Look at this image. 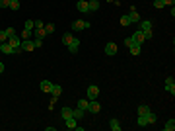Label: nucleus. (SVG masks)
Listing matches in <instances>:
<instances>
[{"label":"nucleus","instance_id":"nucleus-1","mask_svg":"<svg viewBox=\"0 0 175 131\" xmlns=\"http://www.w3.org/2000/svg\"><path fill=\"white\" fill-rule=\"evenodd\" d=\"M91 24L86 22V20H76V22H72V30L74 31H80V30H90Z\"/></svg>","mask_w":175,"mask_h":131},{"label":"nucleus","instance_id":"nucleus-2","mask_svg":"<svg viewBox=\"0 0 175 131\" xmlns=\"http://www.w3.org/2000/svg\"><path fill=\"white\" fill-rule=\"evenodd\" d=\"M88 100H97V96H99V88L95 86V84H91V86H88Z\"/></svg>","mask_w":175,"mask_h":131},{"label":"nucleus","instance_id":"nucleus-3","mask_svg":"<svg viewBox=\"0 0 175 131\" xmlns=\"http://www.w3.org/2000/svg\"><path fill=\"white\" fill-rule=\"evenodd\" d=\"M88 112L99 113V112H101V106H99V102H97V100H90V104H88Z\"/></svg>","mask_w":175,"mask_h":131},{"label":"nucleus","instance_id":"nucleus-4","mask_svg":"<svg viewBox=\"0 0 175 131\" xmlns=\"http://www.w3.org/2000/svg\"><path fill=\"white\" fill-rule=\"evenodd\" d=\"M128 20H130V24H138V22H140V14H138V10H136L134 6L130 8V14H128Z\"/></svg>","mask_w":175,"mask_h":131},{"label":"nucleus","instance_id":"nucleus-5","mask_svg":"<svg viewBox=\"0 0 175 131\" xmlns=\"http://www.w3.org/2000/svg\"><path fill=\"white\" fill-rule=\"evenodd\" d=\"M105 55H109V57H113V55H117V43H113V41H109L105 45Z\"/></svg>","mask_w":175,"mask_h":131},{"label":"nucleus","instance_id":"nucleus-6","mask_svg":"<svg viewBox=\"0 0 175 131\" xmlns=\"http://www.w3.org/2000/svg\"><path fill=\"white\" fill-rule=\"evenodd\" d=\"M138 30L140 31H152V22H150V20H140L138 22Z\"/></svg>","mask_w":175,"mask_h":131},{"label":"nucleus","instance_id":"nucleus-7","mask_svg":"<svg viewBox=\"0 0 175 131\" xmlns=\"http://www.w3.org/2000/svg\"><path fill=\"white\" fill-rule=\"evenodd\" d=\"M22 49L23 51H33V49H35L33 39H22Z\"/></svg>","mask_w":175,"mask_h":131},{"label":"nucleus","instance_id":"nucleus-8","mask_svg":"<svg viewBox=\"0 0 175 131\" xmlns=\"http://www.w3.org/2000/svg\"><path fill=\"white\" fill-rule=\"evenodd\" d=\"M0 53H4V55H14V47H12L8 41H4L2 47H0Z\"/></svg>","mask_w":175,"mask_h":131},{"label":"nucleus","instance_id":"nucleus-9","mask_svg":"<svg viewBox=\"0 0 175 131\" xmlns=\"http://www.w3.org/2000/svg\"><path fill=\"white\" fill-rule=\"evenodd\" d=\"M130 37L134 39V43H138V45H142V43L146 41V39H144V34H142V31H140V30H138V31H134V34H132Z\"/></svg>","mask_w":175,"mask_h":131},{"label":"nucleus","instance_id":"nucleus-10","mask_svg":"<svg viewBox=\"0 0 175 131\" xmlns=\"http://www.w3.org/2000/svg\"><path fill=\"white\" fill-rule=\"evenodd\" d=\"M78 10L82 12V14H90V8H88V0H78Z\"/></svg>","mask_w":175,"mask_h":131},{"label":"nucleus","instance_id":"nucleus-11","mask_svg":"<svg viewBox=\"0 0 175 131\" xmlns=\"http://www.w3.org/2000/svg\"><path fill=\"white\" fill-rule=\"evenodd\" d=\"M165 90H167L169 94H175V80L169 76V78H165Z\"/></svg>","mask_w":175,"mask_h":131},{"label":"nucleus","instance_id":"nucleus-12","mask_svg":"<svg viewBox=\"0 0 175 131\" xmlns=\"http://www.w3.org/2000/svg\"><path fill=\"white\" fill-rule=\"evenodd\" d=\"M78 47H80V41H78V37H74L72 41H70V45H68V51L70 53H78Z\"/></svg>","mask_w":175,"mask_h":131},{"label":"nucleus","instance_id":"nucleus-13","mask_svg":"<svg viewBox=\"0 0 175 131\" xmlns=\"http://www.w3.org/2000/svg\"><path fill=\"white\" fill-rule=\"evenodd\" d=\"M39 88H41V90H43V92H45V94H51V90H53V84H51V82H49V80H43V82H41V84H39Z\"/></svg>","mask_w":175,"mask_h":131},{"label":"nucleus","instance_id":"nucleus-14","mask_svg":"<svg viewBox=\"0 0 175 131\" xmlns=\"http://www.w3.org/2000/svg\"><path fill=\"white\" fill-rule=\"evenodd\" d=\"M99 0H88V8H90V12H95V10H99Z\"/></svg>","mask_w":175,"mask_h":131},{"label":"nucleus","instance_id":"nucleus-15","mask_svg":"<svg viewBox=\"0 0 175 131\" xmlns=\"http://www.w3.org/2000/svg\"><path fill=\"white\" fill-rule=\"evenodd\" d=\"M146 120H148V125H154V123H156V120H158V116L150 110V112L146 113Z\"/></svg>","mask_w":175,"mask_h":131},{"label":"nucleus","instance_id":"nucleus-16","mask_svg":"<svg viewBox=\"0 0 175 131\" xmlns=\"http://www.w3.org/2000/svg\"><path fill=\"white\" fill-rule=\"evenodd\" d=\"M64 123H66V127H68V129H76L78 120H76V117H68V120H64Z\"/></svg>","mask_w":175,"mask_h":131},{"label":"nucleus","instance_id":"nucleus-17","mask_svg":"<svg viewBox=\"0 0 175 131\" xmlns=\"http://www.w3.org/2000/svg\"><path fill=\"white\" fill-rule=\"evenodd\" d=\"M84 113H86V110H82V108L72 110V117H76V120H82V117H84Z\"/></svg>","mask_w":175,"mask_h":131},{"label":"nucleus","instance_id":"nucleus-18","mask_svg":"<svg viewBox=\"0 0 175 131\" xmlns=\"http://www.w3.org/2000/svg\"><path fill=\"white\" fill-rule=\"evenodd\" d=\"M60 92H62V86H58V84H53V90H51L53 98H58V96H60Z\"/></svg>","mask_w":175,"mask_h":131},{"label":"nucleus","instance_id":"nucleus-19","mask_svg":"<svg viewBox=\"0 0 175 131\" xmlns=\"http://www.w3.org/2000/svg\"><path fill=\"white\" fill-rule=\"evenodd\" d=\"M72 39H74V35L70 34V31H68V34H64V35H62V43H64L66 47L70 45V41H72Z\"/></svg>","mask_w":175,"mask_h":131},{"label":"nucleus","instance_id":"nucleus-20","mask_svg":"<svg viewBox=\"0 0 175 131\" xmlns=\"http://www.w3.org/2000/svg\"><path fill=\"white\" fill-rule=\"evenodd\" d=\"M109 125H111V129H113V131H121V123H119V120H115V117L109 121Z\"/></svg>","mask_w":175,"mask_h":131},{"label":"nucleus","instance_id":"nucleus-21","mask_svg":"<svg viewBox=\"0 0 175 131\" xmlns=\"http://www.w3.org/2000/svg\"><path fill=\"white\" fill-rule=\"evenodd\" d=\"M164 129L165 131H173L175 129V120H167V121H165V125H164Z\"/></svg>","mask_w":175,"mask_h":131},{"label":"nucleus","instance_id":"nucleus-22","mask_svg":"<svg viewBox=\"0 0 175 131\" xmlns=\"http://www.w3.org/2000/svg\"><path fill=\"white\" fill-rule=\"evenodd\" d=\"M130 55H134V57H138V55H140V45H138V43L130 45Z\"/></svg>","mask_w":175,"mask_h":131},{"label":"nucleus","instance_id":"nucleus-23","mask_svg":"<svg viewBox=\"0 0 175 131\" xmlns=\"http://www.w3.org/2000/svg\"><path fill=\"white\" fill-rule=\"evenodd\" d=\"M88 104H90V100H88V98L78 100V108H82V110H88Z\"/></svg>","mask_w":175,"mask_h":131},{"label":"nucleus","instance_id":"nucleus-24","mask_svg":"<svg viewBox=\"0 0 175 131\" xmlns=\"http://www.w3.org/2000/svg\"><path fill=\"white\" fill-rule=\"evenodd\" d=\"M150 112V108L146 104H142V106H138V116H146V113Z\"/></svg>","mask_w":175,"mask_h":131},{"label":"nucleus","instance_id":"nucleus-25","mask_svg":"<svg viewBox=\"0 0 175 131\" xmlns=\"http://www.w3.org/2000/svg\"><path fill=\"white\" fill-rule=\"evenodd\" d=\"M68 117H72V110H70V108H62V120H68Z\"/></svg>","mask_w":175,"mask_h":131},{"label":"nucleus","instance_id":"nucleus-26","mask_svg":"<svg viewBox=\"0 0 175 131\" xmlns=\"http://www.w3.org/2000/svg\"><path fill=\"white\" fill-rule=\"evenodd\" d=\"M43 30H45V34H47V35H49V34H53V31H55V24H53V22H49L47 26L43 27Z\"/></svg>","mask_w":175,"mask_h":131},{"label":"nucleus","instance_id":"nucleus-27","mask_svg":"<svg viewBox=\"0 0 175 131\" xmlns=\"http://www.w3.org/2000/svg\"><path fill=\"white\" fill-rule=\"evenodd\" d=\"M136 123H138L140 127H146V125H148V120H146V116H138V121H136Z\"/></svg>","mask_w":175,"mask_h":131},{"label":"nucleus","instance_id":"nucleus-28","mask_svg":"<svg viewBox=\"0 0 175 131\" xmlns=\"http://www.w3.org/2000/svg\"><path fill=\"white\" fill-rule=\"evenodd\" d=\"M20 37H22V39H31V30H26V27H23V31H22Z\"/></svg>","mask_w":175,"mask_h":131},{"label":"nucleus","instance_id":"nucleus-29","mask_svg":"<svg viewBox=\"0 0 175 131\" xmlns=\"http://www.w3.org/2000/svg\"><path fill=\"white\" fill-rule=\"evenodd\" d=\"M26 30H35V22H33V20H26Z\"/></svg>","mask_w":175,"mask_h":131},{"label":"nucleus","instance_id":"nucleus-30","mask_svg":"<svg viewBox=\"0 0 175 131\" xmlns=\"http://www.w3.org/2000/svg\"><path fill=\"white\" fill-rule=\"evenodd\" d=\"M10 10H20V0H12V2H10Z\"/></svg>","mask_w":175,"mask_h":131},{"label":"nucleus","instance_id":"nucleus-31","mask_svg":"<svg viewBox=\"0 0 175 131\" xmlns=\"http://www.w3.org/2000/svg\"><path fill=\"white\" fill-rule=\"evenodd\" d=\"M121 26H130V20H128V16H123V18H121Z\"/></svg>","mask_w":175,"mask_h":131},{"label":"nucleus","instance_id":"nucleus-32","mask_svg":"<svg viewBox=\"0 0 175 131\" xmlns=\"http://www.w3.org/2000/svg\"><path fill=\"white\" fill-rule=\"evenodd\" d=\"M45 30H35V37H41V39H45Z\"/></svg>","mask_w":175,"mask_h":131},{"label":"nucleus","instance_id":"nucleus-33","mask_svg":"<svg viewBox=\"0 0 175 131\" xmlns=\"http://www.w3.org/2000/svg\"><path fill=\"white\" fill-rule=\"evenodd\" d=\"M43 27H45L43 20H35V30H43Z\"/></svg>","mask_w":175,"mask_h":131},{"label":"nucleus","instance_id":"nucleus-34","mask_svg":"<svg viewBox=\"0 0 175 131\" xmlns=\"http://www.w3.org/2000/svg\"><path fill=\"white\" fill-rule=\"evenodd\" d=\"M4 31H6V35H8V37H12V35H16V30H14V27H6V30H4Z\"/></svg>","mask_w":175,"mask_h":131},{"label":"nucleus","instance_id":"nucleus-35","mask_svg":"<svg viewBox=\"0 0 175 131\" xmlns=\"http://www.w3.org/2000/svg\"><path fill=\"white\" fill-rule=\"evenodd\" d=\"M154 6H156V10L164 8V0H154Z\"/></svg>","mask_w":175,"mask_h":131},{"label":"nucleus","instance_id":"nucleus-36","mask_svg":"<svg viewBox=\"0 0 175 131\" xmlns=\"http://www.w3.org/2000/svg\"><path fill=\"white\" fill-rule=\"evenodd\" d=\"M124 45H127V47L134 45V39H132V37H124Z\"/></svg>","mask_w":175,"mask_h":131},{"label":"nucleus","instance_id":"nucleus-37","mask_svg":"<svg viewBox=\"0 0 175 131\" xmlns=\"http://www.w3.org/2000/svg\"><path fill=\"white\" fill-rule=\"evenodd\" d=\"M4 41H8V35H6V31H0V43H4Z\"/></svg>","mask_w":175,"mask_h":131},{"label":"nucleus","instance_id":"nucleus-38","mask_svg":"<svg viewBox=\"0 0 175 131\" xmlns=\"http://www.w3.org/2000/svg\"><path fill=\"white\" fill-rule=\"evenodd\" d=\"M33 43H35V47H41V45H43V39H41V37H35V39H33Z\"/></svg>","mask_w":175,"mask_h":131},{"label":"nucleus","instance_id":"nucleus-39","mask_svg":"<svg viewBox=\"0 0 175 131\" xmlns=\"http://www.w3.org/2000/svg\"><path fill=\"white\" fill-rule=\"evenodd\" d=\"M175 0H164V6H173Z\"/></svg>","mask_w":175,"mask_h":131},{"label":"nucleus","instance_id":"nucleus-40","mask_svg":"<svg viewBox=\"0 0 175 131\" xmlns=\"http://www.w3.org/2000/svg\"><path fill=\"white\" fill-rule=\"evenodd\" d=\"M2 72H4V65L0 63V75H2Z\"/></svg>","mask_w":175,"mask_h":131},{"label":"nucleus","instance_id":"nucleus-41","mask_svg":"<svg viewBox=\"0 0 175 131\" xmlns=\"http://www.w3.org/2000/svg\"><path fill=\"white\" fill-rule=\"evenodd\" d=\"M0 47H2V43H0Z\"/></svg>","mask_w":175,"mask_h":131}]
</instances>
